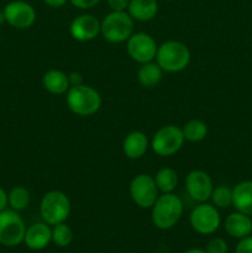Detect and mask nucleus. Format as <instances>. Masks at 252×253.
<instances>
[{"label": "nucleus", "mask_w": 252, "mask_h": 253, "mask_svg": "<svg viewBox=\"0 0 252 253\" xmlns=\"http://www.w3.org/2000/svg\"><path fill=\"white\" fill-rule=\"evenodd\" d=\"M184 205L174 193L161 194L151 208L152 224L160 230H169L178 224L183 215Z\"/></svg>", "instance_id": "nucleus-1"}, {"label": "nucleus", "mask_w": 252, "mask_h": 253, "mask_svg": "<svg viewBox=\"0 0 252 253\" xmlns=\"http://www.w3.org/2000/svg\"><path fill=\"white\" fill-rule=\"evenodd\" d=\"M190 58L192 54L187 44L169 40L158 46L155 61L166 73H179L189 66Z\"/></svg>", "instance_id": "nucleus-2"}, {"label": "nucleus", "mask_w": 252, "mask_h": 253, "mask_svg": "<svg viewBox=\"0 0 252 253\" xmlns=\"http://www.w3.org/2000/svg\"><path fill=\"white\" fill-rule=\"evenodd\" d=\"M67 106L77 116H91L98 113L103 104L100 93L86 84L71 86L66 93Z\"/></svg>", "instance_id": "nucleus-3"}, {"label": "nucleus", "mask_w": 252, "mask_h": 253, "mask_svg": "<svg viewBox=\"0 0 252 253\" xmlns=\"http://www.w3.org/2000/svg\"><path fill=\"white\" fill-rule=\"evenodd\" d=\"M71 210V200L62 190H49L40 202V215L46 224L52 226L66 222Z\"/></svg>", "instance_id": "nucleus-4"}, {"label": "nucleus", "mask_w": 252, "mask_h": 253, "mask_svg": "<svg viewBox=\"0 0 252 253\" xmlns=\"http://www.w3.org/2000/svg\"><path fill=\"white\" fill-rule=\"evenodd\" d=\"M133 25L127 11H111L101 20L100 35L110 43H123L133 34Z\"/></svg>", "instance_id": "nucleus-5"}, {"label": "nucleus", "mask_w": 252, "mask_h": 253, "mask_svg": "<svg viewBox=\"0 0 252 253\" xmlns=\"http://www.w3.org/2000/svg\"><path fill=\"white\" fill-rule=\"evenodd\" d=\"M184 142V136L179 126L166 125L156 131L150 141V147L160 157H170L179 152Z\"/></svg>", "instance_id": "nucleus-6"}, {"label": "nucleus", "mask_w": 252, "mask_h": 253, "mask_svg": "<svg viewBox=\"0 0 252 253\" xmlns=\"http://www.w3.org/2000/svg\"><path fill=\"white\" fill-rule=\"evenodd\" d=\"M26 225L21 215L12 209L0 211V245L6 247L19 246L24 242Z\"/></svg>", "instance_id": "nucleus-7"}, {"label": "nucleus", "mask_w": 252, "mask_h": 253, "mask_svg": "<svg viewBox=\"0 0 252 253\" xmlns=\"http://www.w3.org/2000/svg\"><path fill=\"white\" fill-rule=\"evenodd\" d=\"M128 192L133 204L141 209H151L160 197V190L156 185L155 178L148 173L136 174L131 179Z\"/></svg>", "instance_id": "nucleus-8"}, {"label": "nucleus", "mask_w": 252, "mask_h": 253, "mask_svg": "<svg viewBox=\"0 0 252 253\" xmlns=\"http://www.w3.org/2000/svg\"><path fill=\"white\" fill-rule=\"evenodd\" d=\"M192 229L200 235H211L221 225V216L217 208L210 203H198L189 215Z\"/></svg>", "instance_id": "nucleus-9"}, {"label": "nucleus", "mask_w": 252, "mask_h": 253, "mask_svg": "<svg viewBox=\"0 0 252 253\" xmlns=\"http://www.w3.org/2000/svg\"><path fill=\"white\" fill-rule=\"evenodd\" d=\"M158 44L156 40L146 32H133L126 41V51L128 57L138 64L155 61Z\"/></svg>", "instance_id": "nucleus-10"}, {"label": "nucleus", "mask_w": 252, "mask_h": 253, "mask_svg": "<svg viewBox=\"0 0 252 253\" xmlns=\"http://www.w3.org/2000/svg\"><path fill=\"white\" fill-rule=\"evenodd\" d=\"M5 20L10 26L17 30H26L36 21V10L30 2L14 0L5 5Z\"/></svg>", "instance_id": "nucleus-11"}, {"label": "nucleus", "mask_w": 252, "mask_h": 253, "mask_svg": "<svg viewBox=\"0 0 252 253\" xmlns=\"http://www.w3.org/2000/svg\"><path fill=\"white\" fill-rule=\"evenodd\" d=\"M214 183L209 173L202 169L190 170L185 177V190L188 195L197 203H207L210 200Z\"/></svg>", "instance_id": "nucleus-12"}, {"label": "nucleus", "mask_w": 252, "mask_h": 253, "mask_svg": "<svg viewBox=\"0 0 252 253\" xmlns=\"http://www.w3.org/2000/svg\"><path fill=\"white\" fill-rule=\"evenodd\" d=\"M101 21L91 14L78 15L69 25V34L76 41L89 42L100 35Z\"/></svg>", "instance_id": "nucleus-13"}, {"label": "nucleus", "mask_w": 252, "mask_h": 253, "mask_svg": "<svg viewBox=\"0 0 252 253\" xmlns=\"http://www.w3.org/2000/svg\"><path fill=\"white\" fill-rule=\"evenodd\" d=\"M52 242L51 225L46 222H36L26 227L24 244L32 251H41Z\"/></svg>", "instance_id": "nucleus-14"}, {"label": "nucleus", "mask_w": 252, "mask_h": 253, "mask_svg": "<svg viewBox=\"0 0 252 253\" xmlns=\"http://www.w3.org/2000/svg\"><path fill=\"white\" fill-rule=\"evenodd\" d=\"M150 147V140L142 131H131L123 141V152L128 160H140Z\"/></svg>", "instance_id": "nucleus-15"}, {"label": "nucleus", "mask_w": 252, "mask_h": 253, "mask_svg": "<svg viewBox=\"0 0 252 253\" xmlns=\"http://www.w3.org/2000/svg\"><path fill=\"white\" fill-rule=\"evenodd\" d=\"M224 229L229 236L234 239H244L252 232L251 216L240 211H234L225 219Z\"/></svg>", "instance_id": "nucleus-16"}, {"label": "nucleus", "mask_w": 252, "mask_h": 253, "mask_svg": "<svg viewBox=\"0 0 252 253\" xmlns=\"http://www.w3.org/2000/svg\"><path fill=\"white\" fill-rule=\"evenodd\" d=\"M232 207L252 216V180H244L232 188Z\"/></svg>", "instance_id": "nucleus-17"}, {"label": "nucleus", "mask_w": 252, "mask_h": 253, "mask_svg": "<svg viewBox=\"0 0 252 253\" xmlns=\"http://www.w3.org/2000/svg\"><path fill=\"white\" fill-rule=\"evenodd\" d=\"M126 11L133 21L147 22L155 19L157 15L158 2L157 0H130Z\"/></svg>", "instance_id": "nucleus-18"}, {"label": "nucleus", "mask_w": 252, "mask_h": 253, "mask_svg": "<svg viewBox=\"0 0 252 253\" xmlns=\"http://www.w3.org/2000/svg\"><path fill=\"white\" fill-rule=\"evenodd\" d=\"M42 85L53 95H63L71 88L68 81V74L59 69H49L42 77Z\"/></svg>", "instance_id": "nucleus-19"}, {"label": "nucleus", "mask_w": 252, "mask_h": 253, "mask_svg": "<svg viewBox=\"0 0 252 253\" xmlns=\"http://www.w3.org/2000/svg\"><path fill=\"white\" fill-rule=\"evenodd\" d=\"M163 73L165 72L158 66L157 62H147V63L140 64V68L137 71V81L145 88H153L162 81Z\"/></svg>", "instance_id": "nucleus-20"}, {"label": "nucleus", "mask_w": 252, "mask_h": 253, "mask_svg": "<svg viewBox=\"0 0 252 253\" xmlns=\"http://www.w3.org/2000/svg\"><path fill=\"white\" fill-rule=\"evenodd\" d=\"M156 185H157L158 190L162 194H167V193H174V190L178 187V173L175 169L170 167L161 168L157 170L155 177Z\"/></svg>", "instance_id": "nucleus-21"}, {"label": "nucleus", "mask_w": 252, "mask_h": 253, "mask_svg": "<svg viewBox=\"0 0 252 253\" xmlns=\"http://www.w3.org/2000/svg\"><path fill=\"white\" fill-rule=\"evenodd\" d=\"M180 128H182L184 140L193 143L205 140V137L208 136V131H209L207 124L199 119H192V120L187 121Z\"/></svg>", "instance_id": "nucleus-22"}, {"label": "nucleus", "mask_w": 252, "mask_h": 253, "mask_svg": "<svg viewBox=\"0 0 252 253\" xmlns=\"http://www.w3.org/2000/svg\"><path fill=\"white\" fill-rule=\"evenodd\" d=\"M31 202V194L29 189L22 185H16L7 193V207L15 211H24L29 208Z\"/></svg>", "instance_id": "nucleus-23"}, {"label": "nucleus", "mask_w": 252, "mask_h": 253, "mask_svg": "<svg viewBox=\"0 0 252 253\" xmlns=\"http://www.w3.org/2000/svg\"><path fill=\"white\" fill-rule=\"evenodd\" d=\"M210 202L217 209H226L232 205V188L227 185H217L212 189Z\"/></svg>", "instance_id": "nucleus-24"}, {"label": "nucleus", "mask_w": 252, "mask_h": 253, "mask_svg": "<svg viewBox=\"0 0 252 253\" xmlns=\"http://www.w3.org/2000/svg\"><path fill=\"white\" fill-rule=\"evenodd\" d=\"M73 241V231L66 222L53 225L52 227V242L58 247H67Z\"/></svg>", "instance_id": "nucleus-25"}, {"label": "nucleus", "mask_w": 252, "mask_h": 253, "mask_svg": "<svg viewBox=\"0 0 252 253\" xmlns=\"http://www.w3.org/2000/svg\"><path fill=\"white\" fill-rule=\"evenodd\" d=\"M207 253H227L229 251V246H227L226 241L221 237H214V239L209 240L205 247Z\"/></svg>", "instance_id": "nucleus-26"}, {"label": "nucleus", "mask_w": 252, "mask_h": 253, "mask_svg": "<svg viewBox=\"0 0 252 253\" xmlns=\"http://www.w3.org/2000/svg\"><path fill=\"white\" fill-rule=\"evenodd\" d=\"M235 253H252V236L244 237V239H240V241L237 242L236 247H235Z\"/></svg>", "instance_id": "nucleus-27"}, {"label": "nucleus", "mask_w": 252, "mask_h": 253, "mask_svg": "<svg viewBox=\"0 0 252 253\" xmlns=\"http://www.w3.org/2000/svg\"><path fill=\"white\" fill-rule=\"evenodd\" d=\"M69 1L73 6L78 7V9L89 10L95 6V5H98L100 0H69Z\"/></svg>", "instance_id": "nucleus-28"}, {"label": "nucleus", "mask_w": 252, "mask_h": 253, "mask_svg": "<svg viewBox=\"0 0 252 253\" xmlns=\"http://www.w3.org/2000/svg\"><path fill=\"white\" fill-rule=\"evenodd\" d=\"M130 0H108V5L111 11H126Z\"/></svg>", "instance_id": "nucleus-29"}, {"label": "nucleus", "mask_w": 252, "mask_h": 253, "mask_svg": "<svg viewBox=\"0 0 252 253\" xmlns=\"http://www.w3.org/2000/svg\"><path fill=\"white\" fill-rule=\"evenodd\" d=\"M68 81L71 86L81 85V84H83V76L79 72H71L68 74Z\"/></svg>", "instance_id": "nucleus-30"}, {"label": "nucleus", "mask_w": 252, "mask_h": 253, "mask_svg": "<svg viewBox=\"0 0 252 253\" xmlns=\"http://www.w3.org/2000/svg\"><path fill=\"white\" fill-rule=\"evenodd\" d=\"M44 4L49 7H53V9H58V7H62L63 5H66V2L68 0H43Z\"/></svg>", "instance_id": "nucleus-31"}, {"label": "nucleus", "mask_w": 252, "mask_h": 253, "mask_svg": "<svg viewBox=\"0 0 252 253\" xmlns=\"http://www.w3.org/2000/svg\"><path fill=\"white\" fill-rule=\"evenodd\" d=\"M7 208V193L5 189L0 187V211L5 210Z\"/></svg>", "instance_id": "nucleus-32"}, {"label": "nucleus", "mask_w": 252, "mask_h": 253, "mask_svg": "<svg viewBox=\"0 0 252 253\" xmlns=\"http://www.w3.org/2000/svg\"><path fill=\"white\" fill-rule=\"evenodd\" d=\"M184 253H207V251L202 249H190L188 250V251H185Z\"/></svg>", "instance_id": "nucleus-33"}, {"label": "nucleus", "mask_w": 252, "mask_h": 253, "mask_svg": "<svg viewBox=\"0 0 252 253\" xmlns=\"http://www.w3.org/2000/svg\"><path fill=\"white\" fill-rule=\"evenodd\" d=\"M5 22H6V20H5L4 10H0V26H1V25H4Z\"/></svg>", "instance_id": "nucleus-34"}, {"label": "nucleus", "mask_w": 252, "mask_h": 253, "mask_svg": "<svg viewBox=\"0 0 252 253\" xmlns=\"http://www.w3.org/2000/svg\"><path fill=\"white\" fill-rule=\"evenodd\" d=\"M165 1H174V0H165Z\"/></svg>", "instance_id": "nucleus-35"}]
</instances>
